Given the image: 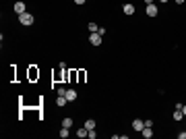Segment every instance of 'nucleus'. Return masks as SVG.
Masks as SVG:
<instances>
[{
  "mask_svg": "<svg viewBox=\"0 0 186 139\" xmlns=\"http://www.w3.org/2000/svg\"><path fill=\"white\" fill-rule=\"evenodd\" d=\"M83 127L87 129V131H93V129H95V120H93V118H87V120H85V125H83Z\"/></svg>",
  "mask_w": 186,
  "mask_h": 139,
  "instance_id": "1a4fd4ad",
  "label": "nucleus"
},
{
  "mask_svg": "<svg viewBox=\"0 0 186 139\" xmlns=\"http://www.w3.org/2000/svg\"><path fill=\"white\" fill-rule=\"evenodd\" d=\"M33 15L31 12H23V15H19V23L25 25V27H29V25H33Z\"/></svg>",
  "mask_w": 186,
  "mask_h": 139,
  "instance_id": "f257e3e1",
  "label": "nucleus"
},
{
  "mask_svg": "<svg viewBox=\"0 0 186 139\" xmlns=\"http://www.w3.org/2000/svg\"><path fill=\"white\" fill-rule=\"evenodd\" d=\"M101 42H104V35H101V33H97V31H95V33L89 35V44H91V46H99Z\"/></svg>",
  "mask_w": 186,
  "mask_h": 139,
  "instance_id": "f03ea898",
  "label": "nucleus"
},
{
  "mask_svg": "<svg viewBox=\"0 0 186 139\" xmlns=\"http://www.w3.org/2000/svg\"><path fill=\"white\" fill-rule=\"evenodd\" d=\"M66 102H68V100H66V96H58V100H56V106H60V108H62V106H66Z\"/></svg>",
  "mask_w": 186,
  "mask_h": 139,
  "instance_id": "9b49d317",
  "label": "nucleus"
},
{
  "mask_svg": "<svg viewBox=\"0 0 186 139\" xmlns=\"http://www.w3.org/2000/svg\"><path fill=\"white\" fill-rule=\"evenodd\" d=\"M87 135H89V131H87V129H85V127H81V129H79V131H77V137H87Z\"/></svg>",
  "mask_w": 186,
  "mask_h": 139,
  "instance_id": "ddd939ff",
  "label": "nucleus"
},
{
  "mask_svg": "<svg viewBox=\"0 0 186 139\" xmlns=\"http://www.w3.org/2000/svg\"><path fill=\"white\" fill-rule=\"evenodd\" d=\"M159 2H168V0H159Z\"/></svg>",
  "mask_w": 186,
  "mask_h": 139,
  "instance_id": "5701e85b",
  "label": "nucleus"
},
{
  "mask_svg": "<svg viewBox=\"0 0 186 139\" xmlns=\"http://www.w3.org/2000/svg\"><path fill=\"white\" fill-rule=\"evenodd\" d=\"M62 127H72V118H70V116H66V118H62Z\"/></svg>",
  "mask_w": 186,
  "mask_h": 139,
  "instance_id": "4468645a",
  "label": "nucleus"
},
{
  "mask_svg": "<svg viewBox=\"0 0 186 139\" xmlns=\"http://www.w3.org/2000/svg\"><path fill=\"white\" fill-rule=\"evenodd\" d=\"M176 2H178V4H182V2H186V0H176Z\"/></svg>",
  "mask_w": 186,
  "mask_h": 139,
  "instance_id": "4be33fe9",
  "label": "nucleus"
},
{
  "mask_svg": "<svg viewBox=\"0 0 186 139\" xmlns=\"http://www.w3.org/2000/svg\"><path fill=\"white\" fill-rule=\"evenodd\" d=\"M184 118V114H182V108H176L174 110V120H182Z\"/></svg>",
  "mask_w": 186,
  "mask_h": 139,
  "instance_id": "f8f14e48",
  "label": "nucleus"
},
{
  "mask_svg": "<svg viewBox=\"0 0 186 139\" xmlns=\"http://www.w3.org/2000/svg\"><path fill=\"white\" fill-rule=\"evenodd\" d=\"M141 133H143V137H145V139H151V137H153V129H151V127H143V131H141Z\"/></svg>",
  "mask_w": 186,
  "mask_h": 139,
  "instance_id": "0eeeda50",
  "label": "nucleus"
},
{
  "mask_svg": "<svg viewBox=\"0 0 186 139\" xmlns=\"http://www.w3.org/2000/svg\"><path fill=\"white\" fill-rule=\"evenodd\" d=\"M157 6L155 4H147V17H157Z\"/></svg>",
  "mask_w": 186,
  "mask_h": 139,
  "instance_id": "423d86ee",
  "label": "nucleus"
},
{
  "mask_svg": "<svg viewBox=\"0 0 186 139\" xmlns=\"http://www.w3.org/2000/svg\"><path fill=\"white\" fill-rule=\"evenodd\" d=\"M97 29H99V27H97V25H95V23H89V31H91V33H95Z\"/></svg>",
  "mask_w": 186,
  "mask_h": 139,
  "instance_id": "dca6fc26",
  "label": "nucleus"
},
{
  "mask_svg": "<svg viewBox=\"0 0 186 139\" xmlns=\"http://www.w3.org/2000/svg\"><path fill=\"white\" fill-rule=\"evenodd\" d=\"M58 135H60L62 139H66V137L70 135V129H68V127H62V129H60V133H58Z\"/></svg>",
  "mask_w": 186,
  "mask_h": 139,
  "instance_id": "9d476101",
  "label": "nucleus"
},
{
  "mask_svg": "<svg viewBox=\"0 0 186 139\" xmlns=\"http://www.w3.org/2000/svg\"><path fill=\"white\" fill-rule=\"evenodd\" d=\"M66 100H68V102H75V100H77V92H75V89H66Z\"/></svg>",
  "mask_w": 186,
  "mask_h": 139,
  "instance_id": "6e6552de",
  "label": "nucleus"
},
{
  "mask_svg": "<svg viewBox=\"0 0 186 139\" xmlns=\"http://www.w3.org/2000/svg\"><path fill=\"white\" fill-rule=\"evenodd\" d=\"M29 77H31V79H35V77H39V71L31 69V71H29Z\"/></svg>",
  "mask_w": 186,
  "mask_h": 139,
  "instance_id": "2eb2a0df",
  "label": "nucleus"
},
{
  "mask_svg": "<svg viewBox=\"0 0 186 139\" xmlns=\"http://www.w3.org/2000/svg\"><path fill=\"white\" fill-rule=\"evenodd\" d=\"M145 4H153V0H145Z\"/></svg>",
  "mask_w": 186,
  "mask_h": 139,
  "instance_id": "412c9836",
  "label": "nucleus"
},
{
  "mask_svg": "<svg viewBox=\"0 0 186 139\" xmlns=\"http://www.w3.org/2000/svg\"><path fill=\"white\" fill-rule=\"evenodd\" d=\"M182 114L186 116V104H182Z\"/></svg>",
  "mask_w": 186,
  "mask_h": 139,
  "instance_id": "aec40b11",
  "label": "nucleus"
},
{
  "mask_svg": "<svg viewBox=\"0 0 186 139\" xmlns=\"http://www.w3.org/2000/svg\"><path fill=\"white\" fill-rule=\"evenodd\" d=\"M15 12H17V15H23V12H27V11H25V2H23V0L15 2Z\"/></svg>",
  "mask_w": 186,
  "mask_h": 139,
  "instance_id": "39448f33",
  "label": "nucleus"
},
{
  "mask_svg": "<svg viewBox=\"0 0 186 139\" xmlns=\"http://www.w3.org/2000/svg\"><path fill=\"white\" fill-rule=\"evenodd\" d=\"M122 12H124L126 17H132V15H135V4H130V2L124 4V6H122Z\"/></svg>",
  "mask_w": 186,
  "mask_h": 139,
  "instance_id": "7ed1b4c3",
  "label": "nucleus"
},
{
  "mask_svg": "<svg viewBox=\"0 0 186 139\" xmlns=\"http://www.w3.org/2000/svg\"><path fill=\"white\" fill-rule=\"evenodd\" d=\"M87 137H89V139H95V137H97V133H95V129H93V131H89V135H87Z\"/></svg>",
  "mask_w": 186,
  "mask_h": 139,
  "instance_id": "f3484780",
  "label": "nucleus"
},
{
  "mask_svg": "<svg viewBox=\"0 0 186 139\" xmlns=\"http://www.w3.org/2000/svg\"><path fill=\"white\" fill-rule=\"evenodd\" d=\"M143 127H145V120H141V118H135V120H132V129H135L137 133H141Z\"/></svg>",
  "mask_w": 186,
  "mask_h": 139,
  "instance_id": "20e7f679",
  "label": "nucleus"
},
{
  "mask_svg": "<svg viewBox=\"0 0 186 139\" xmlns=\"http://www.w3.org/2000/svg\"><path fill=\"white\" fill-rule=\"evenodd\" d=\"M178 137H180V139H186V131H182V133H178Z\"/></svg>",
  "mask_w": 186,
  "mask_h": 139,
  "instance_id": "a211bd4d",
  "label": "nucleus"
},
{
  "mask_svg": "<svg viewBox=\"0 0 186 139\" xmlns=\"http://www.w3.org/2000/svg\"><path fill=\"white\" fill-rule=\"evenodd\" d=\"M87 0H75V4H85Z\"/></svg>",
  "mask_w": 186,
  "mask_h": 139,
  "instance_id": "6ab92c4d",
  "label": "nucleus"
}]
</instances>
